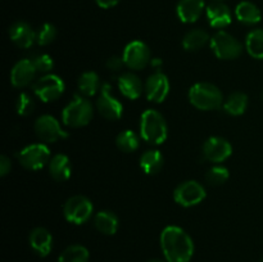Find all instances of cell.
<instances>
[{
    "label": "cell",
    "instance_id": "7a4b0ae2",
    "mask_svg": "<svg viewBox=\"0 0 263 262\" xmlns=\"http://www.w3.org/2000/svg\"><path fill=\"white\" fill-rule=\"evenodd\" d=\"M168 135L166 120L163 116L154 109H148L141 115L140 136L152 145H159L164 143Z\"/></svg>",
    "mask_w": 263,
    "mask_h": 262
},
{
    "label": "cell",
    "instance_id": "ab89813d",
    "mask_svg": "<svg viewBox=\"0 0 263 262\" xmlns=\"http://www.w3.org/2000/svg\"><path fill=\"white\" fill-rule=\"evenodd\" d=\"M262 262H263V259H262Z\"/></svg>",
    "mask_w": 263,
    "mask_h": 262
},
{
    "label": "cell",
    "instance_id": "2e32d148",
    "mask_svg": "<svg viewBox=\"0 0 263 262\" xmlns=\"http://www.w3.org/2000/svg\"><path fill=\"white\" fill-rule=\"evenodd\" d=\"M9 38L20 48H30L36 41V32L25 21H17L9 27Z\"/></svg>",
    "mask_w": 263,
    "mask_h": 262
},
{
    "label": "cell",
    "instance_id": "4fadbf2b",
    "mask_svg": "<svg viewBox=\"0 0 263 262\" xmlns=\"http://www.w3.org/2000/svg\"><path fill=\"white\" fill-rule=\"evenodd\" d=\"M233 153V146L226 139L212 136L203 145V154L207 161L212 163H221L226 161Z\"/></svg>",
    "mask_w": 263,
    "mask_h": 262
},
{
    "label": "cell",
    "instance_id": "44dd1931",
    "mask_svg": "<svg viewBox=\"0 0 263 262\" xmlns=\"http://www.w3.org/2000/svg\"><path fill=\"white\" fill-rule=\"evenodd\" d=\"M49 174L55 181L63 182L71 177V163L66 154H55L49 162Z\"/></svg>",
    "mask_w": 263,
    "mask_h": 262
},
{
    "label": "cell",
    "instance_id": "ba28073f",
    "mask_svg": "<svg viewBox=\"0 0 263 262\" xmlns=\"http://www.w3.org/2000/svg\"><path fill=\"white\" fill-rule=\"evenodd\" d=\"M64 82L59 76L53 73H46L41 76L32 85V90L39 99L44 103L54 102L64 91Z\"/></svg>",
    "mask_w": 263,
    "mask_h": 262
},
{
    "label": "cell",
    "instance_id": "d590c367",
    "mask_svg": "<svg viewBox=\"0 0 263 262\" xmlns=\"http://www.w3.org/2000/svg\"><path fill=\"white\" fill-rule=\"evenodd\" d=\"M10 169H12V163H10V159L7 156L0 157V176L4 177L9 174Z\"/></svg>",
    "mask_w": 263,
    "mask_h": 262
},
{
    "label": "cell",
    "instance_id": "ffe728a7",
    "mask_svg": "<svg viewBox=\"0 0 263 262\" xmlns=\"http://www.w3.org/2000/svg\"><path fill=\"white\" fill-rule=\"evenodd\" d=\"M30 246L39 256L45 257L53 247V236L45 228H36L30 234Z\"/></svg>",
    "mask_w": 263,
    "mask_h": 262
},
{
    "label": "cell",
    "instance_id": "3957f363",
    "mask_svg": "<svg viewBox=\"0 0 263 262\" xmlns=\"http://www.w3.org/2000/svg\"><path fill=\"white\" fill-rule=\"evenodd\" d=\"M189 100L200 110L218 109L223 105V95L216 85L210 82H198L189 90Z\"/></svg>",
    "mask_w": 263,
    "mask_h": 262
},
{
    "label": "cell",
    "instance_id": "4316f807",
    "mask_svg": "<svg viewBox=\"0 0 263 262\" xmlns=\"http://www.w3.org/2000/svg\"><path fill=\"white\" fill-rule=\"evenodd\" d=\"M77 86H79V91L81 92L84 97H92V95L97 94L98 90H100L102 85H100L99 76H98L95 72L89 71L84 72V73L79 77Z\"/></svg>",
    "mask_w": 263,
    "mask_h": 262
},
{
    "label": "cell",
    "instance_id": "484cf974",
    "mask_svg": "<svg viewBox=\"0 0 263 262\" xmlns=\"http://www.w3.org/2000/svg\"><path fill=\"white\" fill-rule=\"evenodd\" d=\"M210 40V36L202 28H194L189 31L182 39V48L187 51H198L204 48Z\"/></svg>",
    "mask_w": 263,
    "mask_h": 262
},
{
    "label": "cell",
    "instance_id": "d6a6232c",
    "mask_svg": "<svg viewBox=\"0 0 263 262\" xmlns=\"http://www.w3.org/2000/svg\"><path fill=\"white\" fill-rule=\"evenodd\" d=\"M15 108H17L18 115L26 117V116H30L33 113V110H35V102L31 98V95H28L27 92H22L18 97Z\"/></svg>",
    "mask_w": 263,
    "mask_h": 262
},
{
    "label": "cell",
    "instance_id": "e575fe53",
    "mask_svg": "<svg viewBox=\"0 0 263 262\" xmlns=\"http://www.w3.org/2000/svg\"><path fill=\"white\" fill-rule=\"evenodd\" d=\"M107 68L112 72H120L122 69V67L125 66V62H123V58L121 57H110L109 59L105 63Z\"/></svg>",
    "mask_w": 263,
    "mask_h": 262
},
{
    "label": "cell",
    "instance_id": "8d00e7d4",
    "mask_svg": "<svg viewBox=\"0 0 263 262\" xmlns=\"http://www.w3.org/2000/svg\"><path fill=\"white\" fill-rule=\"evenodd\" d=\"M95 2H97V4L99 5L100 8H103V9H109V8L116 7L121 0H95Z\"/></svg>",
    "mask_w": 263,
    "mask_h": 262
},
{
    "label": "cell",
    "instance_id": "30bf717a",
    "mask_svg": "<svg viewBox=\"0 0 263 262\" xmlns=\"http://www.w3.org/2000/svg\"><path fill=\"white\" fill-rule=\"evenodd\" d=\"M122 58L125 62V66L130 69H134V71H140L144 67L148 66L152 61L151 50H149L148 45L140 40L128 43L123 50Z\"/></svg>",
    "mask_w": 263,
    "mask_h": 262
},
{
    "label": "cell",
    "instance_id": "5bb4252c",
    "mask_svg": "<svg viewBox=\"0 0 263 262\" xmlns=\"http://www.w3.org/2000/svg\"><path fill=\"white\" fill-rule=\"evenodd\" d=\"M146 99L153 103H162L170 92L168 77L162 72H156L146 80L144 85Z\"/></svg>",
    "mask_w": 263,
    "mask_h": 262
},
{
    "label": "cell",
    "instance_id": "e0dca14e",
    "mask_svg": "<svg viewBox=\"0 0 263 262\" xmlns=\"http://www.w3.org/2000/svg\"><path fill=\"white\" fill-rule=\"evenodd\" d=\"M208 22L215 28H223L229 26L233 21L230 8L221 2H215L210 4L205 9Z\"/></svg>",
    "mask_w": 263,
    "mask_h": 262
},
{
    "label": "cell",
    "instance_id": "cb8c5ba5",
    "mask_svg": "<svg viewBox=\"0 0 263 262\" xmlns=\"http://www.w3.org/2000/svg\"><path fill=\"white\" fill-rule=\"evenodd\" d=\"M164 163L163 156L159 151H146L140 157V167L146 175H156L162 170Z\"/></svg>",
    "mask_w": 263,
    "mask_h": 262
},
{
    "label": "cell",
    "instance_id": "8fae6325",
    "mask_svg": "<svg viewBox=\"0 0 263 262\" xmlns=\"http://www.w3.org/2000/svg\"><path fill=\"white\" fill-rule=\"evenodd\" d=\"M35 133L40 140L46 143H55L62 139L68 138V134L61 127L58 121L49 115H44L36 120Z\"/></svg>",
    "mask_w": 263,
    "mask_h": 262
},
{
    "label": "cell",
    "instance_id": "7c38bea8",
    "mask_svg": "<svg viewBox=\"0 0 263 262\" xmlns=\"http://www.w3.org/2000/svg\"><path fill=\"white\" fill-rule=\"evenodd\" d=\"M110 90L112 87L109 84L102 85L99 98L97 100V108L103 117L109 121H116L122 117L123 105L110 94Z\"/></svg>",
    "mask_w": 263,
    "mask_h": 262
},
{
    "label": "cell",
    "instance_id": "f35d334b",
    "mask_svg": "<svg viewBox=\"0 0 263 262\" xmlns=\"http://www.w3.org/2000/svg\"><path fill=\"white\" fill-rule=\"evenodd\" d=\"M146 262H164V261H162V259H158V258H154V259H149V261Z\"/></svg>",
    "mask_w": 263,
    "mask_h": 262
},
{
    "label": "cell",
    "instance_id": "1f68e13d",
    "mask_svg": "<svg viewBox=\"0 0 263 262\" xmlns=\"http://www.w3.org/2000/svg\"><path fill=\"white\" fill-rule=\"evenodd\" d=\"M205 180L211 185H223L229 180V170L223 166H215L208 170Z\"/></svg>",
    "mask_w": 263,
    "mask_h": 262
},
{
    "label": "cell",
    "instance_id": "9c48e42d",
    "mask_svg": "<svg viewBox=\"0 0 263 262\" xmlns=\"http://www.w3.org/2000/svg\"><path fill=\"white\" fill-rule=\"evenodd\" d=\"M204 186L194 180L184 181L175 189L174 199L182 207H194L205 198Z\"/></svg>",
    "mask_w": 263,
    "mask_h": 262
},
{
    "label": "cell",
    "instance_id": "6da1fadb",
    "mask_svg": "<svg viewBox=\"0 0 263 262\" xmlns=\"http://www.w3.org/2000/svg\"><path fill=\"white\" fill-rule=\"evenodd\" d=\"M159 241L166 262H189L194 254L193 239L179 226H167Z\"/></svg>",
    "mask_w": 263,
    "mask_h": 262
},
{
    "label": "cell",
    "instance_id": "d4e9b609",
    "mask_svg": "<svg viewBox=\"0 0 263 262\" xmlns=\"http://www.w3.org/2000/svg\"><path fill=\"white\" fill-rule=\"evenodd\" d=\"M222 107L225 112L231 116L243 115L248 107V95L241 91L233 92V94L229 95L226 102H223Z\"/></svg>",
    "mask_w": 263,
    "mask_h": 262
},
{
    "label": "cell",
    "instance_id": "836d02e7",
    "mask_svg": "<svg viewBox=\"0 0 263 262\" xmlns=\"http://www.w3.org/2000/svg\"><path fill=\"white\" fill-rule=\"evenodd\" d=\"M31 61H32L36 71L40 72V73H49L54 67L53 58L48 54H39V55L33 57Z\"/></svg>",
    "mask_w": 263,
    "mask_h": 262
},
{
    "label": "cell",
    "instance_id": "ac0fdd59",
    "mask_svg": "<svg viewBox=\"0 0 263 262\" xmlns=\"http://www.w3.org/2000/svg\"><path fill=\"white\" fill-rule=\"evenodd\" d=\"M118 89L127 99H139L143 94V82L133 72H126L118 77Z\"/></svg>",
    "mask_w": 263,
    "mask_h": 262
},
{
    "label": "cell",
    "instance_id": "7402d4cb",
    "mask_svg": "<svg viewBox=\"0 0 263 262\" xmlns=\"http://www.w3.org/2000/svg\"><path fill=\"white\" fill-rule=\"evenodd\" d=\"M235 15L239 22L253 26L261 22L262 13L256 4L251 2H241L236 5Z\"/></svg>",
    "mask_w": 263,
    "mask_h": 262
},
{
    "label": "cell",
    "instance_id": "83f0119b",
    "mask_svg": "<svg viewBox=\"0 0 263 262\" xmlns=\"http://www.w3.org/2000/svg\"><path fill=\"white\" fill-rule=\"evenodd\" d=\"M247 51L256 59H263V28L251 31L246 39Z\"/></svg>",
    "mask_w": 263,
    "mask_h": 262
},
{
    "label": "cell",
    "instance_id": "52a82bcc",
    "mask_svg": "<svg viewBox=\"0 0 263 262\" xmlns=\"http://www.w3.org/2000/svg\"><path fill=\"white\" fill-rule=\"evenodd\" d=\"M50 151L45 144L36 143L27 145L18 153V161L30 171H37L49 164L50 162Z\"/></svg>",
    "mask_w": 263,
    "mask_h": 262
},
{
    "label": "cell",
    "instance_id": "4dcf8cb0",
    "mask_svg": "<svg viewBox=\"0 0 263 262\" xmlns=\"http://www.w3.org/2000/svg\"><path fill=\"white\" fill-rule=\"evenodd\" d=\"M57 38V28L51 23H44L36 32V43L41 46L49 45Z\"/></svg>",
    "mask_w": 263,
    "mask_h": 262
},
{
    "label": "cell",
    "instance_id": "74e56055",
    "mask_svg": "<svg viewBox=\"0 0 263 262\" xmlns=\"http://www.w3.org/2000/svg\"><path fill=\"white\" fill-rule=\"evenodd\" d=\"M151 64H152V67H154V68L157 69V72H159V68H161V66H162V59L153 58L151 61Z\"/></svg>",
    "mask_w": 263,
    "mask_h": 262
},
{
    "label": "cell",
    "instance_id": "9a60e30c",
    "mask_svg": "<svg viewBox=\"0 0 263 262\" xmlns=\"http://www.w3.org/2000/svg\"><path fill=\"white\" fill-rule=\"evenodd\" d=\"M36 68L31 59H21L13 67L10 72V81L15 87H26L33 81L36 74Z\"/></svg>",
    "mask_w": 263,
    "mask_h": 262
},
{
    "label": "cell",
    "instance_id": "5b68a950",
    "mask_svg": "<svg viewBox=\"0 0 263 262\" xmlns=\"http://www.w3.org/2000/svg\"><path fill=\"white\" fill-rule=\"evenodd\" d=\"M94 212V205L89 198L84 195H74L67 199L64 203L63 213L68 222L74 225H82L91 218Z\"/></svg>",
    "mask_w": 263,
    "mask_h": 262
},
{
    "label": "cell",
    "instance_id": "8992f818",
    "mask_svg": "<svg viewBox=\"0 0 263 262\" xmlns=\"http://www.w3.org/2000/svg\"><path fill=\"white\" fill-rule=\"evenodd\" d=\"M211 49L218 59H225V61L236 59L243 53V45L240 41L225 31H218L212 36Z\"/></svg>",
    "mask_w": 263,
    "mask_h": 262
},
{
    "label": "cell",
    "instance_id": "d6986e66",
    "mask_svg": "<svg viewBox=\"0 0 263 262\" xmlns=\"http://www.w3.org/2000/svg\"><path fill=\"white\" fill-rule=\"evenodd\" d=\"M204 7V0H180L176 12L181 22L194 23L200 18Z\"/></svg>",
    "mask_w": 263,
    "mask_h": 262
},
{
    "label": "cell",
    "instance_id": "603a6c76",
    "mask_svg": "<svg viewBox=\"0 0 263 262\" xmlns=\"http://www.w3.org/2000/svg\"><path fill=\"white\" fill-rule=\"evenodd\" d=\"M94 225L104 235H115L118 230V217L110 211H100L94 216Z\"/></svg>",
    "mask_w": 263,
    "mask_h": 262
},
{
    "label": "cell",
    "instance_id": "f1b7e54d",
    "mask_svg": "<svg viewBox=\"0 0 263 262\" xmlns=\"http://www.w3.org/2000/svg\"><path fill=\"white\" fill-rule=\"evenodd\" d=\"M58 262H89V251L84 246H69L59 256Z\"/></svg>",
    "mask_w": 263,
    "mask_h": 262
},
{
    "label": "cell",
    "instance_id": "f546056e",
    "mask_svg": "<svg viewBox=\"0 0 263 262\" xmlns=\"http://www.w3.org/2000/svg\"><path fill=\"white\" fill-rule=\"evenodd\" d=\"M116 144H117L120 151L125 152V153H131V152H135L139 148L140 139L133 130H125L118 134L117 139H116Z\"/></svg>",
    "mask_w": 263,
    "mask_h": 262
},
{
    "label": "cell",
    "instance_id": "277c9868",
    "mask_svg": "<svg viewBox=\"0 0 263 262\" xmlns=\"http://www.w3.org/2000/svg\"><path fill=\"white\" fill-rule=\"evenodd\" d=\"M94 110L92 105L84 95H74L73 100L64 107L62 121L68 127H82L91 121Z\"/></svg>",
    "mask_w": 263,
    "mask_h": 262
}]
</instances>
